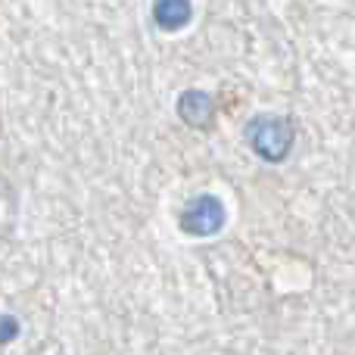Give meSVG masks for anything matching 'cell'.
Segmentation results:
<instances>
[{"label": "cell", "instance_id": "5b68a950", "mask_svg": "<svg viewBox=\"0 0 355 355\" xmlns=\"http://www.w3.org/2000/svg\"><path fill=\"white\" fill-rule=\"evenodd\" d=\"M16 334H19L16 318H12V315H3V343H12V340H16Z\"/></svg>", "mask_w": 355, "mask_h": 355}, {"label": "cell", "instance_id": "6da1fadb", "mask_svg": "<svg viewBox=\"0 0 355 355\" xmlns=\"http://www.w3.org/2000/svg\"><path fill=\"white\" fill-rule=\"evenodd\" d=\"M243 137L262 162L281 166L296 144V122L290 116H281V112H256L246 122Z\"/></svg>", "mask_w": 355, "mask_h": 355}, {"label": "cell", "instance_id": "7a4b0ae2", "mask_svg": "<svg viewBox=\"0 0 355 355\" xmlns=\"http://www.w3.org/2000/svg\"><path fill=\"white\" fill-rule=\"evenodd\" d=\"M227 212L225 202L215 193H196L184 202L181 215H178V227H181L187 237H215V234L225 227Z\"/></svg>", "mask_w": 355, "mask_h": 355}, {"label": "cell", "instance_id": "3957f363", "mask_svg": "<svg viewBox=\"0 0 355 355\" xmlns=\"http://www.w3.org/2000/svg\"><path fill=\"white\" fill-rule=\"evenodd\" d=\"M175 112L187 128H196V131H206L212 128L215 122V112H218V103L209 91L202 87H187V91L178 94V103H175Z\"/></svg>", "mask_w": 355, "mask_h": 355}, {"label": "cell", "instance_id": "277c9868", "mask_svg": "<svg viewBox=\"0 0 355 355\" xmlns=\"http://www.w3.org/2000/svg\"><path fill=\"white\" fill-rule=\"evenodd\" d=\"M153 22L162 31H181L193 22V3L190 0H153Z\"/></svg>", "mask_w": 355, "mask_h": 355}]
</instances>
